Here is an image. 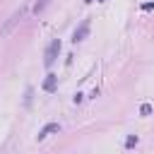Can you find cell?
Listing matches in <instances>:
<instances>
[{
  "label": "cell",
  "instance_id": "6da1fadb",
  "mask_svg": "<svg viewBox=\"0 0 154 154\" xmlns=\"http://www.w3.org/2000/svg\"><path fill=\"white\" fill-rule=\"evenodd\" d=\"M58 53H60V41H58V38H53V41L48 43V48H46V55H43V65H46V67H51V65L55 63Z\"/></svg>",
  "mask_w": 154,
  "mask_h": 154
},
{
  "label": "cell",
  "instance_id": "7a4b0ae2",
  "mask_svg": "<svg viewBox=\"0 0 154 154\" xmlns=\"http://www.w3.org/2000/svg\"><path fill=\"white\" fill-rule=\"evenodd\" d=\"M87 34H89V19H82V24H79V26L75 29V34H72V41L77 43V41H82Z\"/></svg>",
  "mask_w": 154,
  "mask_h": 154
},
{
  "label": "cell",
  "instance_id": "3957f363",
  "mask_svg": "<svg viewBox=\"0 0 154 154\" xmlns=\"http://www.w3.org/2000/svg\"><path fill=\"white\" fill-rule=\"evenodd\" d=\"M58 130H60V125H58V123H48V125H43V128H41V132H38L36 137H38V140H46L51 132H58Z\"/></svg>",
  "mask_w": 154,
  "mask_h": 154
},
{
  "label": "cell",
  "instance_id": "277c9868",
  "mask_svg": "<svg viewBox=\"0 0 154 154\" xmlns=\"http://www.w3.org/2000/svg\"><path fill=\"white\" fill-rule=\"evenodd\" d=\"M55 87H58V77H55V75H46V79H43V91H55Z\"/></svg>",
  "mask_w": 154,
  "mask_h": 154
},
{
  "label": "cell",
  "instance_id": "5b68a950",
  "mask_svg": "<svg viewBox=\"0 0 154 154\" xmlns=\"http://www.w3.org/2000/svg\"><path fill=\"white\" fill-rule=\"evenodd\" d=\"M48 2H51V0H38V2L34 5V12H36V14H38V12H43V10L48 7Z\"/></svg>",
  "mask_w": 154,
  "mask_h": 154
},
{
  "label": "cell",
  "instance_id": "8992f818",
  "mask_svg": "<svg viewBox=\"0 0 154 154\" xmlns=\"http://www.w3.org/2000/svg\"><path fill=\"white\" fill-rule=\"evenodd\" d=\"M135 144H137V137H135V135H130V137L125 140V147L130 149V147H135Z\"/></svg>",
  "mask_w": 154,
  "mask_h": 154
},
{
  "label": "cell",
  "instance_id": "52a82bcc",
  "mask_svg": "<svg viewBox=\"0 0 154 154\" xmlns=\"http://www.w3.org/2000/svg\"><path fill=\"white\" fill-rule=\"evenodd\" d=\"M140 113H142V116H149V113H152V106H149V103H142Z\"/></svg>",
  "mask_w": 154,
  "mask_h": 154
},
{
  "label": "cell",
  "instance_id": "ba28073f",
  "mask_svg": "<svg viewBox=\"0 0 154 154\" xmlns=\"http://www.w3.org/2000/svg\"><path fill=\"white\" fill-rule=\"evenodd\" d=\"M142 10H144V12H149V10H154V2H144V5H142Z\"/></svg>",
  "mask_w": 154,
  "mask_h": 154
},
{
  "label": "cell",
  "instance_id": "9c48e42d",
  "mask_svg": "<svg viewBox=\"0 0 154 154\" xmlns=\"http://www.w3.org/2000/svg\"><path fill=\"white\" fill-rule=\"evenodd\" d=\"M84 2H87V5H89V2H91V0H84Z\"/></svg>",
  "mask_w": 154,
  "mask_h": 154
},
{
  "label": "cell",
  "instance_id": "30bf717a",
  "mask_svg": "<svg viewBox=\"0 0 154 154\" xmlns=\"http://www.w3.org/2000/svg\"><path fill=\"white\" fill-rule=\"evenodd\" d=\"M99 2H103V0H99Z\"/></svg>",
  "mask_w": 154,
  "mask_h": 154
}]
</instances>
